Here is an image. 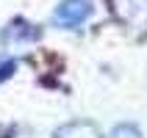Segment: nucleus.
I'll return each mask as SVG.
<instances>
[{
  "mask_svg": "<svg viewBox=\"0 0 147 138\" xmlns=\"http://www.w3.org/2000/svg\"><path fill=\"white\" fill-rule=\"evenodd\" d=\"M89 14H92L89 0H61L53 11V19L61 28H78L89 19Z\"/></svg>",
  "mask_w": 147,
  "mask_h": 138,
  "instance_id": "obj_1",
  "label": "nucleus"
},
{
  "mask_svg": "<svg viewBox=\"0 0 147 138\" xmlns=\"http://www.w3.org/2000/svg\"><path fill=\"white\" fill-rule=\"evenodd\" d=\"M33 39H39V28H33V25L25 22V19H14V22H8L6 31H3V41H6V44L33 41Z\"/></svg>",
  "mask_w": 147,
  "mask_h": 138,
  "instance_id": "obj_2",
  "label": "nucleus"
},
{
  "mask_svg": "<svg viewBox=\"0 0 147 138\" xmlns=\"http://www.w3.org/2000/svg\"><path fill=\"white\" fill-rule=\"evenodd\" d=\"M56 138H103V133L92 122H69L56 130Z\"/></svg>",
  "mask_w": 147,
  "mask_h": 138,
  "instance_id": "obj_3",
  "label": "nucleus"
},
{
  "mask_svg": "<svg viewBox=\"0 0 147 138\" xmlns=\"http://www.w3.org/2000/svg\"><path fill=\"white\" fill-rule=\"evenodd\" d=\"M119 3H122V6L128 3V11L119 14L122 22L133 25V22H136V14H139V22H142V19H147V0H111V6H119Z\"/></svg>",
  "mask_w": 147,
  "mask_h": 138,
  "instance_id": "obj_4",
  "label": "nucleus"
},
{
  "mask_svg": "<svg viewBox=\"0 0 147 138\" xmlns=\"http://www.w3.org/2000/svg\"><path fill=\"white\" fill-rule=\"evenodd\" d=\"M111 138H142V133L136 124H117L111 130Z\"/></svg>",
  "mask_w": 147,
  "mask_h": 138,
  "instance_id": "obj_5",
  "label": "nucleus"
},
{
  "mask_svg": "<svg viewBox=\"0 0 147 138\" xmlns=\"http://www.w3.org/2000/svg\"><path fill=\"white\" fill-rule=\"evenodd\" d=\"M14 69H17V61H14V58L0 55V83H3V80H8V77L14 75Z\"/></svg>",
  "mask_w": 147,
  "mask_h": 138,
  "instance_id": "obj_6",
  "label": "nucleus"
}]
</instances>
